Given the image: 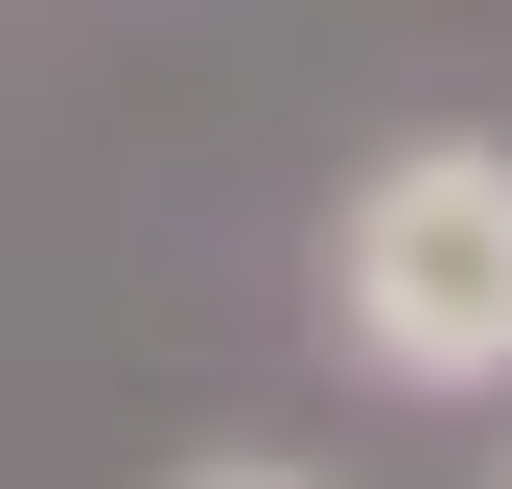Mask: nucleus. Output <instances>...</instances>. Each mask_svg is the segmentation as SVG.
Segmentation results:
<instances>
[{
  "label": "nucleus",
  "instance_id": "obj_3",
  "mask_svg": "<svg viewBox=\"0 0 512 489\" xmlns=\"http://www.w3.org/2000/svg\"><path fill=\"white\" fill-rule=\"evenodd\" d=\"M489 489H512V466H489Z\"/></svg>",
  "mask_w": 512,
  "mask_h": 489
},
{
  "label": "nucleus",
  "instance_id": "obj_2",
  "mask_svg": "<svg viewBox=\"0 0 512 489\" xmlns=\"http://www.w3.org/2000/svg\"><path fill=\"white\" fill-rule=\"evenodd\" d=\"M163 489H326V466H303V443H187Z\"/></svg>",
  "mask_w": 512,
  "mask_h": 489
},
{
  "label": "nucleus",
  "instance_id": "obj_1",
  "mask_svg": "<svg viewBox=\"0 0 512 489\" xmlns=\"http://www.w3.org/2000/svg\"><path fill=\"white\" fill-rule=\"evenodd\" d=\"M303 326H326V373L489 420V396H512V140H489V117L373 140L350 187H326V280H303Z\"/></svg>",
  "mask_w": 512,
  "mask_h": 489
}]
</instances>
